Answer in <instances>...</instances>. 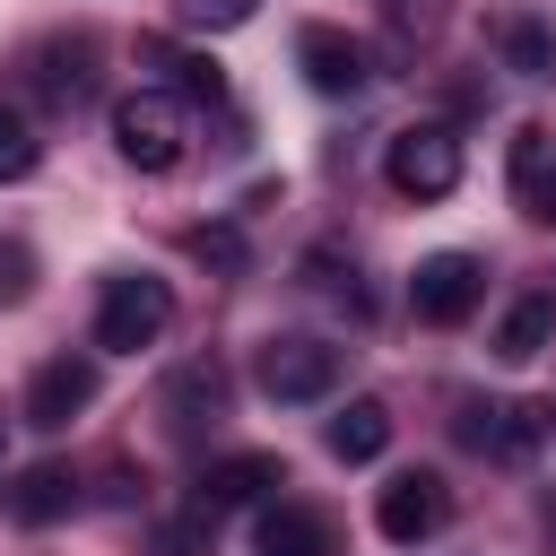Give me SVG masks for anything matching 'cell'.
<instances>
[{
  "instance_id": "1",
  "label": "cell",
  "mask_w": 556,
  "mask_h": 556,
  "mask_svg": "<svg viewBox=\"0 0 556 556\" xmlns=\"http://www.w3.org/2000/svg\"><path fill=\"white\" fill-rule=\"evenodd\" d=\"M113 148H122V165H139V174H174V165L191 156V104H182L174 87L122 96V104H113Z\"/></svg>"
},
{
  "instance_id": "2",
  "label": "cell",
  "mask_w": 556,
  "mask_h": 556,
  "mask_svg": "<svg viewBox=\"0 0 556 556\" xmlns=\"http://www.w3.org/2000/svg\"><path fill=\"white\" fill-rule=\"evenodd\" d=\"M165 330H174V287H165V278H148V269L104 278V295H96V348H104V356H139V348H156Z\"/></svg>"
},
{
  "instance_id": "3",
  "label": "cell",
  "mask_w": 556,
  "mask_h": 556,
  "mask_svg": "<svg viewBox=\"0 0 556 556\" xmlns=\"http://www.w3.org/2000/svg\"><path fill=\"white\" fill-rule=\"evenodd\" d=\"M339 374H348V348H330V339H313V330H278V339H261V356H252V382H261L269 400H287V408L330 400Z\"/></svg>"
},
{
  "instance_id": "4",
  "label": "cell",
  "mask_w": 556,
  "mask_h": 556,
  "mask_svg": "<svg viewBox=\"0 0 556 556\" xmlns=\"http://www.w3.org/2000/svg\"><path fill=\"white\" fill-rule=\"evenodd\" d=\"M382 182H391L400 200H443V191L460 182V139H452L443 122H408V130L382 148Z\"/></svg>"
},
{
  "instance_id": "5",
  "label": "cell",
  "mask_w": 556,
  "mask_h": 556,
  "mask_svg": "<svg viewBox=\"0 0 556 556\" xmlns=\"http://www.w3.org/2000/svg\"><path fill=\"white\" fill-rule=\"evenodd\" d=\"M478 295H486V261H478V252H426L417 278H408V304H417V321H434V330H460V321L478 313Z\"/></svg>"
},
{
  "instance_id": "6",
  "label": "cell",
  "mask_w": 556,
  "mask_h": 556,
  "mask_svg": "<svg viewBox=\"0 0 556 556\" xmlns=\"http://www.w3.org/2000/svg\"><path fill=\"white\" fill-rule=\"evenodd\" d=\"M374 521H382L391 547H417V539H434V530L452 521V486H443L434 469H400V478H382Z\"/></svg>"
},
{
  "instance_id": "7",
  "label": "cell",
  "mask_w": 556,
  "mask_h": 556,
  "mask_svg": "<svg viewBox=\"0 0 556 556\" xmlns=\"http://www.w3.org/2000/svg\"><path fill=\"white\" fill-rule=\"evenodd\" d=\"M87 400H96V356H43V365H35V382H26V426L61 434Z\"/></svg>"
},
{
  "instance_id": "8",
  "label": "cell",
  "mask_w": 556,
  "mask_h": 556,
  "mask_svg": "<svg viewBox=\"0 0 556 556\" xmlns=\"http://www.w3.org/2000/svg\"><path fill=\"white\" fill-rule=\"evenodd\" d=\"M295 70H304L313 96H356V87L374 78V70H365V43L339 35V26H304V35H295Z\"/></svg>"
},
{
  "instance_id": "9",
  "label": "cell",
  "mask_w": 556,
  "mask_h": 556,
  "mask_svg": "<svg viewBox=\"0 0 556 556\" xmlns=\"http://www.w3.org/2000/svg\"><path fill=\"white\" fill-rule=\"evenodd\" d=\"M269 486H287V460L278 452H226V460H208L200 469V513L217 521V513H235V504H252V495H269Z\"/></svg>"
},
{
  "instance_id": "10",
  "label": "cell",
  "mask_w": 556,
  "mask_h": 556,
  "mask_svg": "<svg viewBox=\"0 0 556 556\" xmlns=\"http://www.w3.org/2000/svg\"><path fill=\"white\" fill-rule=\"evenodd\" d=\"M252 556H339V539H330V513H313V504L278 495V504L252 521Z\"/></svg>"
},
{
  "instance_id": "11",
  "label": "cell",
  "mask_w": 556,
  "mask_h": 556,
  "mask_svg": "<svg viewBox=\"0 0 556 556\" xmlns=\"http://www.w3.org/2000/svg\"><path fill=\"white\" fill-rule=\"evenodd\" d=\"M478 452H495V460H530L539 443H547V408L539 400H504V408H469V426H460Z\"/></svg>"
},
{
  "instance_id": "12",
  "label": "cell",
  "mask_w": 556,
  "mask_h": 556,
  "mask_svg": "<svg viewBox=\"0 0 556 556\" xmlns=\"http://www.w3.org/2000/svg\"><path fill=\"white\" fill-rule=\"evenodd\" d=\"M513 200L539 226H556V130L547 122H521L513 130Z\"/></svg>"
},
{
  "instance_id": "13",
  "label": "cell",
  "mask_w": 556,
  "mask_h": 556,
  "mask_svg": "<svg viewBox=\"0 0 556 556\" xmlns=\"http://www.w3.org/2000/svg\"><path fill=\"white\" fill-rule=\"evenodd\" d=\"M156 408H165V426H174V434H200V426L226 408V365H217V356L174 365V382H165V400H156Z\"/></svg>"
},
{
  "instance_id": "14",
  "label": "cell",
  "mask_w": 556,
  "mask_h": 556,
  "mask_svg": "<svg viewBox=\"0 0 556 556\" xmlns=\"http://www.w3.org/2000/svg\"><path fill=\"white\" fill-rule=\"evenodd\" d=\"M547 348H556V295L530 287V295L504 304V321H495V356H504V365H530V356H547Z\"/></svg>"
},
{
  "instance_id": "15",
  "label": "cell",
  "mask_w": 556,
  "mask_h": 556,
  "mask_svg": "<svg viewBox=\"0 0 556 556\" xmlns=\"http://www.w3.org/2000/svg\"><path fill=\"white\" fill-rule=\"evenodd\" d=\"M321 443H330V460L365 469V460H382V452H391V408H382V400H348V408L321 426Z\"/></svg>"
},
{
  "instance_id": "16",
  "label": "cell",
  "mask_w": 556,
  "mask_h": 556,
  "mask_svg": "<svg viewBox=\"0 0 556 556\" xmlns=\"http://www.w3.org/2000/svg\"><path fill=\"white\" fill-rule=\"evenodd\" d=\"M486 35H495L504 70H521V78H556V35H547V17H530V9H504Z\"/></svg>"
},
{
  "instance_id": "17",
  "label": "cell",
  "mask_w": 556,
  "mask_h": 556,
  "mask_svg": "<svg viewBox=\"0 0 556 556\" xmlns=\"http://www.w3.org/2000/svg\"><path fill=\"white\" fill-rule=\"evenodd\" d=\"M26 70H35V87H43L52 104H78V96L96 87V43H87V35H70V43H43Z\"/></svg>"
},
{
  "instance_id": "18",
  "label": "cell",
  "mask_w": 556,
  "mask_h": 556,
  "mask_svg": "<svg viewBox=\"0 0 556 556\" xmlns=\"http://www.w3.org/2000/svg\"><path fill=\"white\" fill-rule=\"evenodd\" d=\"M70 504H78V469H70V460H35V469L17 478V495H9V513H17V521H35V530H43V521H61Z\"/></svg>"
},
{
  "instance_id": "19",
  "label": "cell",
  "mask_w": 556,
  "mask_h": 556,
  "mask_svg": "<svg viewBox=\"0 0 556 556\" xmlns=\"http://www.w3.org/2000/svg\"><path fill=\"white\" fill-rule=\"evenodd\" d=\"M43 165V139H35V122L17 113V104H0V182H26Z\"/></svg>"
},
{
  "instance_id": "20",
  "label": "cell",
  "mask_w": 556,
  "mask_h": 556,
  "mask_svg": "<svg viewBox=\"0 0 556 556\" xmlns=\"http://www.w3.org/2000/svg\"><path fill=\"white\" fill-rule=\"evenodd\" d=\"M304 278H313L330 304H348V313H365V304H374V295L356 287V261H339V252H304Z\"/></svg>"
},
{
  "instance_id": "21",
  "label": "cell",
  "mask_w": 556,
  "mask_h": 556,
  "mask_svg": "<svg viewBox=\"0 0 556 556\" xmlns=\"http://www.w3.org/2000/svg\"><path fill=\"white\" fill-rule=\"evenodd\" d=\"M252 9H261V0H174V26H191V35H235V26H252Z\"/></svg>"
},
{
  "instance_id": "22",
  "label": "cell",
  "mask_w": 556,
  "mask_h": 556,
  "mask_svg": "<svg viewBox=\"0 0 556 556\" xmlns=\"http://www.w3.org/2000/svg\"><path fill=\"white\" fill-rule=\"evenodd\" d=\"M148 61H156V70H174V87H182V96H208V104L226 96L217 61H182V52H165V43H148Z\"/></svg>"
},
{
  "instance_id": "23",
  "label": "cell",
  "mask_w": 556,
  "mask_h": 556,
  "mask_svg": "<svg viewBox=\"0 0 556 556\" xmlns=\"http://www.w3.org/2000/svg\"><path fill=\"white\" fill-rule=\"evenodd\" d=\"M26 295H35V252L0 243V304H26Z\"/></svg>"
},
{
  "instance_id": "24",
  "label": "cell",
  "mask_w": 556,
  "mask_h": 556,
  "mask_svg": "<svg viewBox=\"0 0 556 556\" xmlns=\"http://www.w3.org/2000/svg\"><path fill=\"white\" fill-rule=\"evenodd\" d=\"M191 252H200V261H217V269H235V261H243V243H235L226 226H200V235H191Z\"/></svg>"
},
{
  "instance_id": "25",
  "label": "cell",
  "mask_w": 556,
  "mask_h": 556,
  "mask_svg": "<svg viewBox=\"0 0 556 556\" xmlns=\"http://www.w3.org/2000/svg\"><path fill=\"white\" fill-rule=\"evenodd\" d=\"M0 452H9V417H0Z\"/></svg>"
}]
</instances>
